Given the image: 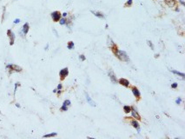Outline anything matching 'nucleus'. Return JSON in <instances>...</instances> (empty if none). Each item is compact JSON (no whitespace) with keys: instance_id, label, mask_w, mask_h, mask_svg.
<instances>
[{"instance_id":"4468645a","label":"nucleus","mask_w":185,"mask_h":139,"mask_svg":"<svg viewBox=\"0 0 185 139\" xmlns=\"http://www.w3.org/2000/svg\"><path fill=\"white\" fill-rule=\"evenodd\" d=\"M132 93H133V95L135 96V97H136V98H139V97H140L141 93H140L139 90H138L136 87H132Z\"/></svg>"},{"instance_id":"7c9ffc66","label":"nucleus","mask_w":185,"mask_h":139,"mask_svg":"<svg viewBox=\"0 0 185 139\" xmlns=\"http://www.w3.org/2000/svg\"><path fill=\"white\" fill-rule=\"evenodd\" d=\"M53 32L56 34V37H58V32H56V30H53Z\"/></svg>"},{"instance_id":"ddd939ff","label":"nucleus","mask_w":185,"mask_h":139,"mask_svg":"<svg viewBox=\"0 0 185 139\" xmlns=\"http://www.w3.org/2000/svg\"><path fill=\"white\" fill-rule=\"evenodd\" d=\"M118 83L120 84L121 85H123L124 87H129L130 86V82L125 78H120L118 80Z\"/></svg>"},{"instance_id":"a878e982","label":"nucleus","mask_w":185,"mask_h":139,"mask_svg":"<svg viewBox=\"0 0 185 139\" xmlns=\"http://www.w3.org/2000/svg\"><path fill=\"white\" fill-rule=\"evenodd\" d=\"M19 85H20V84H19V83H16V84H15V90H14V94L16 93L17 89H18V86H19Z\"/></svg>"},{"instance_id":"72a5a7b5","label":"nucleus","mask_w":185,"mask_h":139,"mask_svg":"<svg viewBox=\"0 0 185 139\" xmlns=\"http://www.w3.org/2000/svg\"><path fill=\"white\" fill-rule=\"evenodd\" d=\"M16 106L18 107V108H20V104H16Z\"/></svg>"},{"instance_id":"cd10ccee","label":"nucleus","mask_w":185,"mask_h":139,"mask_svg":"<svg viewBox=\"0 0 185 139\" xmlns=\"http://www.w3.org/2000/svg\"><path fill=\"white\" fill-rule=\"evenodd\" d=\"M171 87L173 88V89H176V88H177V84H176V83H174V84H173L172 85H171Z\"/></svg>"},{"instance_id":"9b49d317","label":"nucleus","mask_w":185,"mask_h":139,"mask_svg":"<svg viewBox=\"0 0 185 139\" xmlns=\"http://www.w3.org/2000/svg\"><path fill=\"white\" fill-rule=\"evenodd\" d=\"M90 12H91L94 16H95V17H96V18H103V19H104V18H105V15H104V13L100 12V11H90Z\"/></svg>"},{"instance_id":"423d86ee","label":"nucleus","mask_w":185,"mask_h":139,"mask_svg":"<svg viewBox=\"0 0 185 139\" xmlns=\"http://www.w3.org/2000/svg\"><path fill=\"white\" fill-rule=\"evenodd\" d=\"M108 75H109L110 78V81L112 82V84H116L118 83V81H117V79H116V76L115 75V73H114L112 70H109V71H108Z\"/></svg>"},{"instance_id":"393cba45","label":"nucleus","mask_w":185,"mask_h":139,"mask_svg":"<svg viewBox=\"0 0 185 139\" xmlns=\"http://www.w3.org/2000/svg\"><path fill=\"white\" fill-rule=\"evenodd\" d=\"M181 103H182V98H181V97H178V98L176 100V104H180Z\"/></svg>"},{"instance_id":"c85d7f7f","label":"nucleus","mask_w":185,"mask_h":139,"mask_svg":"<svg viewBox=\"0 0 185 139\" xmlns=\"http://www.w3.org/2000/svg\"><path fill=\"white\" fill-rule=\"evenodd\" d=\"M178 1H179V3H180L182 5H183V6H184V5H185V3L183 1V0H178Z\"/></svg>"},{"instance_id":"2f4dec72","label":"nucleus","mask_w":185,"mask_h":139,"mask_svg":"<svg viewBox=\"0 0 185 139\" xmlns=\"http://www.w3.org/2000/svg\"><path fill=\"white\" fill-rule=\"evenodd\" d=\"M66 16H67V12H64V13H63V17H64V18H65Z\"/></svg>"},{"instance_id":"f03ea898","label":"nucleus","mask_w":185,"mask_h":139,"mask_svg":"<svg viewBox=\"0 0 185 139\" xmlns=\"http://www.w3.org/2000/svg\"><path fill=\"white\" fill-rule=\"evenodd\" d=\"M5 68H6L7 70H9L10 73H12V72H20L21 70H22V68L21 67H19L18 65L12 64H7Z\"/></svg>"},{"instance_id":"7ed1b4c3","label":"nucleus","mask_w":185,"mask_h":139,"mask_svg":"<svg viewBox=\"0 0 185 139\" xmlns=\"http://www.w3.org/2000/svg\"><path fill=\"white\" fill-rule=\"evenodd\" d=\"M108 46H109V48H110V50H112L114 54L116 53V52L118 50V48L116 46V44L114 43L113 40L110 37H108Z\"/></svg>"},{"instance_id":"6e6552de","label":"nucleus","mask_w":185,"mask_h":139,"mask_svg":"<svg viewBox=\"0 0 185 139\" xmlns=\"http://www.w3.org/2000/svg\"><path fill=\"white\" fill-rule=\"evenodd\" d=\"M68 74H69V70H68V68H64V69H62L60 70V72H59V76H61L62 79H64L65 76H67Z\"/></svg>"},{"instance_id":"9d476101","label":"nucleus","mask_w":185,"mask_h":139,"mask_svg":"<svg viewBox=\"0 0 185 139\" xmlns=\"http://www.w3.org/2000/svg\"><path fill=\"white\" fill-rule=\"evenodd\" d=\"M70 100H65L64 102V104H63V105H62V107H61V110L62 111H67V110H68V106H70Z\"/></svg>"},{"instance_id":"6ab92c4d","label":"nucleus","mask_w":185,"mask_h":139,"mask_svg":"<svg viewBox=\"0 0 185 139\" xmlns=\"http://www.w3.org/2000/svg\"><path fill=\"white\" fill-rule=\"evenodd\" d=\"M58 135V133H56V132H53V133H50V134H46V135H44V138H46V137H56V136Z\"/></svg>"},{"instance_id":"c756f323","label":"nucleus","mask_w":185,"mask_h":139,"mask_svg":"<svg viewBox=\"0 0 185 139\" xmlns=\"http://www.w3.org/2000/svg\"><path fill=\"white\" fill-rule=\"evenodd\" d=\"M61 89H62V84H59L58 85V89H56V90H61Z\"/></svg>"},{"instance_id":"1a4fd4ad","label":"nucleus","mask_w":185,"mask_h":139,"mask_svg":"<svg viewBox=\"0 0 185 139\" xmlns=\"http://www.w3.org/2000/svg\"><path fill=\"white\" fill-rule=\"evenodd\" d=\"M85 97H86V101L88 102V104H89L90 106H92V107H95L96 106V103L92 100L91 97H90V95L88 94L87 92H85Z\"/></svg>"},{"instance_id":"0eeeda50","label":"nucleus","mask_w":185,"mask_h":139,"mask_svg":"<svg viewBox=\"0 0 185 139\" xmlns=\"http://www.w3.org/2000/svg\"><path fill=\"white\" fill-rule=\"evenodd\" d=\"M130 112H131V115H132V117L134 118H136V119H137V120H141V117H140V115L138 114V112H137V110H136V108L132 106L131 107V110H130Z\"/></svg>"},{"instance_id":"f704fd0d","label":"nucleus","mask_w":185,"mask_h":139,"mask_svg":"<svg viewBox=\"0 0 185 139\" xmlns=\"http://www.w3.org/2000/svg\"><path fill=\"white\" fill-rule=\"evenodd\" d=\"M56 90H56V89H55V90H53V92H54V93H56Z\"/></svg>"},{"instance_id":"dca6fc26","label":"nucleus","mask_w":185,"mask_h":139,"mask_svg":"<svg viewBox=\"0 0 185 139\" xmlns=\"http://www.w3.org/2000/svg\"><path fill=\"white\" fill-rule=\"evenodd\" d=\"M164 2L166 3V4L169 5V7H174L176 4V0H164Z\"/></svg>"},{"instance_id":"412c9836","label":"nucleus","mask_w":185,"mask_h":139,"mask_svg":"<svg viewBox=\"0 0 185 139\" xmlns=\"http://www.w3.org/2000/svg\"><path fill=\"white\" fill-rule=\"evenodd\" d=\"M132 2H133V0H128L126 4H124V6H125V7H130V6H131V5H132Z\"/></svg>"},{"instance_id":"b1692460","label":"nucleus","mask_w":185,"mask_h":139,"mask_svg":"<svg viewBox=\"0 0 185 139\" xmlns=\"http://www.w3.org/2000/svg\"><path fill=\"white\" fill-rule=\"evenodd\" d=\"M79 59H80L81 61H85V60H86V58H85L84 55H80V56H79Z\"/></svg>"},{"instance_id":"2eb2a0df","label":"nucleus","mask_w":185,"mask_h":139,"mask_svg":"<svg viewBox=\"0 0 185 139\" xmlns=\"http://www.w3.org/2000/svg\"><path fill=\"white\" fill-rule=\"evenodd\" d=\"M130 123H131V125L134 127V128L137 130L138 132H140V125H139L138 122L136 121V120H132L131 122H130Z\"/></svg>"},{"instance_id":"aec40b11","label":"nucleus","mask_w":185,"mask_h":139,"mask_svg":"<svg viewBox=\"0 0 185 139\" xmlns=\"http://www.w3.org/2000/svg\"><path fill=\"white\" fill-rule=\"evenodd\" d=\"M67 47H68V49H69V50H72V49H74V47H75V44H74V42L70 41L69 43H68Z\"/></svg>"},{"instance_id":"20e7f679","label":"nucleus","mask_w":185,"mask_h":139,"mask_svg":"<svg viewBox=\"0 0 185 139\" xmlns=\"http://www.w3.org/2000/svg\"><path fill=\"white\" fill-rule=\"evenodd\" d=\"M50 16H52V20L54 22H58L59 20H60V18L62 17V14L60 13V11H53V12H52Z\"/></svg>"},{"instance_id":"39448f33","label":"nucleus","mask_w":185,"mask_h":139,"mask_svg":"<svg viewBox=\"0 0 185 139\" xmlns=\"http://www.w3.org/2000/svg\"><path fill=\"white\" fill-rule=\"evenodd\" d=\"M7 36H8V38H10V44L13 45L14 42H15V38H16L15 34H14V32L11 30H7Z\"/></svg>"},{"instance_id":"c9c22d12","label":"nucleus","mask_w":185,"mask_h":139,"mask_svg":"<svg viewBox=\"0 0 185 139\" xmlns=\"http://www.w3.org/2000/svg\"><path fill=\"white\" fill-rule=\"evenodd\" d=\"M16 1H17V0H16Z\"/></svg>"},{"instance_id":"f3484780","label":"nucleus","mask_w":185,"mask_h":139,"mask_svg":"<svg viewBox=\"0 0 185 139\" xmlns=\"http://www.w3.org/2000/svg\"><path fill=\"white\" fill-rule=\"evenodd\" d=\"M170 71H171L172 73H174V74H176V75H178V76H182V78H183V79H184V78H185V75H184V73L179 72V71H177V70H170Z\"/></svg>"},{"instance_id":"a211bd4d","label":"nucleus","mask_w":185,"mask_h":139,"mask_svg":"<svg viewBox=\"0 0 185 139\" xmlns=\"http://www.w3.org/2000/svg\"><path fill=\"white\" fill-rule=\"evenodd\" d=\"M124 112L125 113H130V110H131V107L129 106V105H124Z\"/></svg>"},{"instance_id":"5701e85b","label":"nucleus","mask_w":185,"mask_h":139,"mask_svg":"<svg viewBox=\"0 0 185 139\" xmlns=\"http://www.w3.org/2000/svg\"><path fill=\"white\" fill-rule=\"evenodd\" d=\"M59 22H60L61 25H64L65 24H66V19H65V18H60Z\"/></svg>"},{"instance_id":"4be33fe9","label":"nucleus","mask_w":185,"mask_h":139,"mask_svg":"<svg viewBox=\"0 0 185 139\" xmlns=\"http://www.w3.org/2000/svg\"><path fill=\"white\" fill-rule=\"evenodd\" d=\"M147 44H148V45H149V46L150 47V49H151V50H154V44H152V42L151 41H150V40H148L147 41Z\"/></svg>"},{"instance_id":"bb28decb","label":"nucleus","mask_w":185,"mask_h":139,"mask_svg":"<svg viewBox=\"0 0 185 139\" xmlns=\"http://www.w3.org/2000/svg\"><path fill=\"white\" fill-rule=\"evenodd\" d=\"M14 24H18V23H20V19H19V18H16L15 19V20H14Z\"/></svg>"},{"instance_id":"473e14b6","label":"nucleus","mask_w":185,"mask_h":139,"mask_svg":"<svg viewBox=\"0 0 185 139\" xmlns=\"http://www.w3.org/2000/svg\"><path fill=\"white\" fill-rule=\"evenodd\" d=\"M48 48H49V44H47V45H46V46H45V48H44V50H48Z\"/></svg>"},{"instance_id":"f8f14e48","label":"nucleus","mask_w":185,"mask_h":139,"mask_svg":"<svg viewBox=\"0 0 185 139\" xmlns=\"http://www.w3.org/2000/svg\"><path fill=\"white\" fill-rule=\"evenodd\" d=\"M29 29H30L29 24H28V23H25V24L23 25V29H22V32L20 33L21 34H24V36L26 35V34L28 33V32H29Z\"/></svg>"},{"instance_id":"f257e3e1","label":"nucleus","mask_w":185,"mask_h":139,"mask_svg":"<svg viewBox=\"0 0 185 139\" xmlns=\"http://www.w3.org/2000/svg\"><path fill=\"white\" fill-rule=\"evenodd\" d=\"M115 56L119 60L123 61V62H129L130 61V58L128 56L127 53L124 52V50H117L116 53H115Z\"/></svg>"}]
</instances>
